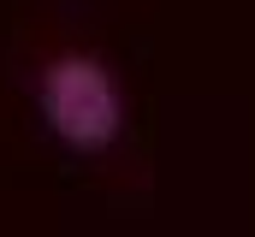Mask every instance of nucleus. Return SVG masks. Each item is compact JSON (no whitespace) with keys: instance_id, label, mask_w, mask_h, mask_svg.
<instances>
[{"instance_id":"nucleus-1","label":"nucleus","mask_w":255,"mask_h":237,"mask_svg":"<svg viewBox=\"0 0 255 237\" xmlns=\"http://www.w3.org/2000/svg\"><path fill=\"white\" fill-rule=\"evenodd\" d=\"M48 118L71 148H101L113 142L119 130V95H113V77L95 65V59H60L48 65Z\"/></svg>"}]
</instances>
